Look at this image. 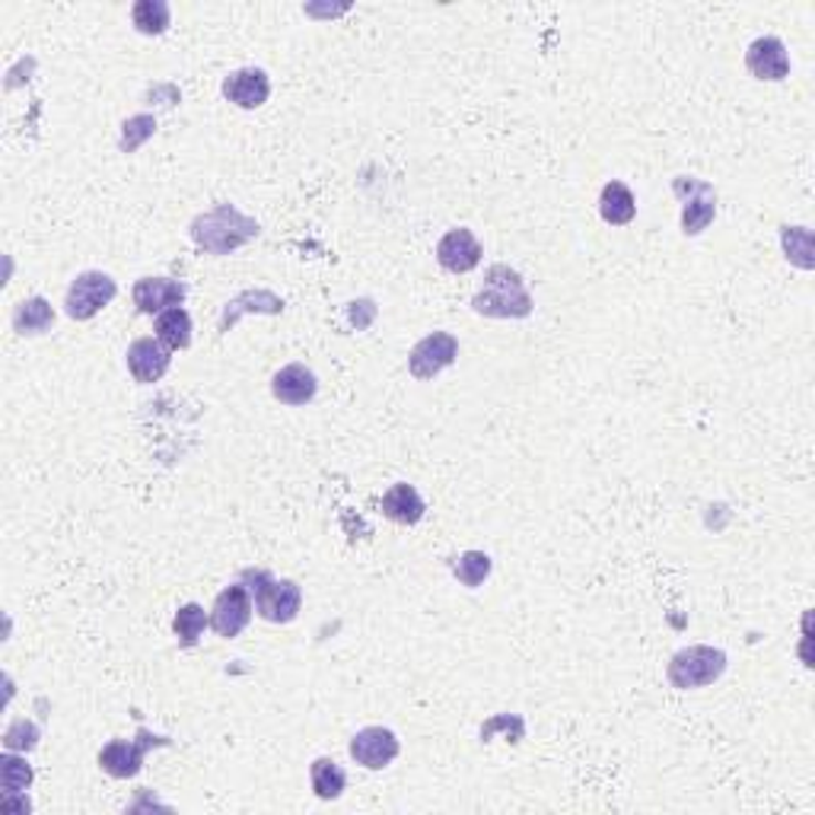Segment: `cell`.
Masks as SVG:
<instances>
[{
    "label": "cell",
    "instance_id": "e0dca14e",
    "mask_svg": "<svg viewBox=\"0 0 815 815\" xmlns=\"http://www.w3.org/2000/svg\"><path fill=\"white\" fill-rule=\"evenodd\" d=\"M283 310V300L271 290H246L239 293L233 303H226L224 315H221V332H229L243 315L249 312H265V315H278Z\"/></svg>",
    "mask_w": 815,
    "mask_h": 815
},
{
    "label": "cell",
    "instance_id": "d4e9b609",
    "mask_svg": "<svg viewBox=\"0 0 815 815\" xmlns=\"http://www.w3.org/2000/svg\"><path fill=\"white\" fill-rule=\"evenodd\" d=\"M781 239H784V253L787 258L796 265V268H803V271H809L813 268V233L806 229V226H784V233H781Z\"/></svg>",
    "mask_w": 815,
    "mask_h": 815
},
{
    "label": "cell",
    "instance_id": "6da1fadb",
    "mask_svg": "<svg viewBox=\"0 0 815 815\" xmlns=\"http://www.w3.org/2000/svg\"><path fill=\"white\" fill-rule=\"evenodd\" d=\"M255 236H258V224L253 217H246L243 211H236L233 204H217L214 211L201 214L192 224L195 246L211 255L236 253L239 246H246Z\"/></svg>",
    "mask_w": 815,
    "mask_h": 815
},
{
    "label": "cell",
    "instance_id": "277c9868",
    "mask_svg": "<svg viewBox=\"0 0 815 815\" xmlns=\"http://www.w3.org/2000/svg\"><path fill=\"white\" fill-rule=\"evenodd\" d=\"M727 673V653L717 647H685L669 659V682L678 691H691V688H704L714 685L720 675Z\"/></svg>",
    "mask_w": 815,
    "mask_h": 815
},
{
    "label": "cell",
    "instance_id": "8992f818",
    "mask_svg": "<svg viewBox=\"0 0 815 815\" xmlns=\"http://www.w3.org/2000/svg\"><path fill=\"white\" fill-rule=\"evenodd\" d=\"M153 746H169V739L153 736V732L147 730L138 732V739H115V742H109V746L99 752V764H103L106 774H112L118 781L135 778V774L143 768L147 749H153Z\"/></svg>",
    "mask_w": 815,
    "mask_h": 815
},
{
    "label": "cell",
    "instance_id": "cb8c5ba5",
    "mask_svg": "<svg viewBox=\"0 0 815 815\" xmlns=\"http://www.w3.org/2000/svg\"><path fill=\"white\" fill-rule=\"evenodd\" d=\"M207 624H211V619L204 615V609L195 605V602L182 605V609L175 612V621H172L175 637H179V644H182V647H195L197 637L204 634V628H207Z\"/></svg>",
    "mask_w": 815,
    "mask_h": 815
},
{
    "label": "cell",
    "instance_id": "603a6c76",
    "mask_svg": "<svg viewBox=\"0 0 815 815\" xmlns=\"http://www.w3.org/2000/svg\"><path fill=\"white\" fill-rule=\"evenodd\" d=\"M131 20L143 35H160L169 29V3L167 0H138L131 10Z\"/></svg>",
    "mask_w": 815,
    "mask_h": 815
},
{
    "label": "cell",
    "instance_id": "ac0fdd59",
    "mask_svg": "<svg viewBox=\"0 0 815 815\" xmlns=\"http://www.w3.org/2000/svg\"><path fill=\"white\" fill-rule=\"evenodd\" d=\"M423 510H427V506H423L421 494H418L411 484H393V487L383 494V516L398 523V526H415V523H421Z\"/></svg>",
    "mask_w": 815,
    "mask_h": 815
},
{
    "label": "cell",
    "instance_id": "484cf974",
    "mask_svg": "<svg viewBox=\"0 0 815 815\" xmlns=\"http://www.w3.org/2000/svg\"><path fill=\"white\" fill-rule=\"evenodd\" d=\"M452 573H455V580L462 587L475 590V587H481L487 580V573H491V558L484 551H465L462 558L452 561Z\"/></svg>",
    "mask_w": 815,
    "mask_h": 815
},
{
    "label": "cell",
    "instance_id": "44dd1931",
    "mask_svg": "<svg viewBox=\"0 0 815 815\" xmlns=\"http://www.w3.org/2000/svg\"><path fill=\"white\" fill-rule=\"evenodd\" d=\"M55 322V310L42 300V297H32V300H23L17 310H13V329L20 335H42L49 332Z\"/></svg>",
    "mask_w": 815,
    "mask_h": 815
},
{
    "label": "cell",
    "instance_id": "7402d4cb",
    "mask_svg": "<svg viewBox=\"0 0 815 815\" xmlns=\"http://www.w3.org/2000/svg\"><path fill=\"white\" fill-rule=\"evenodd\" d=\"M312 790L319 800H337L344 787H347V778L341 771V764L335 759H315L312 761Z\"/></svg>",
    "mask_w": 815,
    "mask_h": 815
},
{
    "label": "cell",
    "instance_id": "52a82bcc",
    "mask_svg": "<svg viewBox=\"0 0 815 815\" xmlns=\"http://www.w3.org/2000/svg\"><path fill=\"white\" fill-rule=\"evenodd\" d=\"M455 357H459V341L450 332H433L411 347L408 369L415 379H433L437 373H443L447 366L455 364Z\"/></svg>",
    "mask_w": 815,
    "mask_h": 815
},
{
    "label": "cell",
    "instance_id": "ffe728a7",
    "mask_svg": "<svg viewBox=\"0 0 815 815\" xmlns=\"http://www.w3.org/2000/svg\"><path fill=\"white\" fill-rule=\"evenodd\" d=\"M157 337L167 344L169 351H185L192 344V315L175 307L157 315Z\"/></svg>",
    "mask_w": 815,
    "mask_h": 815
},
{
    "label": "cell",
    "instance_id": "4fadbf2b",
    "mask_svg": "<svg viewBox=\"0 0 815 815\" xmlns=\"http://www.w3.org/2000/svg\"><path fill=\"white\" fill-rule=\"evenodd\" d=\"M746 64L759 81H784L790 74L787 45L774 35L755 39L746 52Z\"/></svg>",
    "mask_w": 815,
    "mask_h": 815
},
{
    "label": "cell",
    "instance_id": "2e32d148",
    "mask_svg": "<svg viewBox=\"0 0 815 815\" xmlns=\"http://www.w3.org/2000/svg\"><path fill=\"white\" fill-rule=\"evenodd\" d=\"M682 185H688V192H691V197L685 201V211H682V229H685V236H698L714 221L717 201H714L710 185H704V182H691V179L685 182L682 179Z\"/></svg>",
    "mask_w": 815,
    "mask_h": 815
},
{
    "label": "cell",
    "instance_id": "5bb4252c",
    "mask_svg": "<svg viewBox=\"0 0 815 815\" xmlns=\"http://www.w3.org/2000/svg\"><path fill=\"white\" fill-rule=\"evenodd\" d=\"M224 96L233 103V106H239V109H258V106H265L268 96H271V81H268V74L258 71V67L233 71V74L224 81Z\"/></svg>",
    "mask_w": 815,
    "mask_h": 815
},
{
    "label": "cell",
    "instance_id": "9c48e42d",
    "mask_svg": "<svg viewBox=\"0 0 815 815\" xmlns=\"http://www.w3.org/2000/svg\"><path fill=\"white\" fill-rule=\"evenodd\" d=\"M351 759L366 771H383L398 759V736L386 727H366L351 739Z\"/></svg>",
    "mask_w": 815,
    "mask_h": 815
},
{
    "label": "cell",
    "instance_id": "d6986e66",
    "mask_svg": "<svg viewBox=\"0 0 815 815\" xmlns=\"http://www.w3.org/2000/svg\"><path fill=\"white\" fill-rule=\"evenodd\" d=\"M599 214L602 221L612 226H624L634 221L637 214V201L631 195V189L624 182H609L602 189V197H599Z\"/></svg>",
    "mask_w": 815,
    "mask_h": 815
},
{
    "label": "cell",
    "instance_id": "5b68a950",
    "mask_svg": "<svg viewBox=\"0 0 815 815\" xmlns=\"http://www.w3.org/2000/svg\"><path fill=\"white\" fill-rule=\"evenodd\" d=\"M115 293H118V283L109 275H103V271H84V275H77L74 283H71L64 307H67L71 319L86 322V319H93L99 310H106L115 300Z\"/></svg>",
    "mask_w": 815,
    "mask_h": 815
},
{
    "label": "cell",
    "instance_id": "f1b7e54d",
    "mask_svg": "<svg viewBox=\"0 0 815 815\" xmlns=\"http://www.w3.org/2000/svg\"><path fill=\"white\" fill-rule=\"evenodd\" d=\"M3 746L10 752H29V749H35L39 746V727L29 723V720H13L7 727V732H3Z\"/></svg>",
    "mask_w": 815,
    "mask_h": 815
},
{
    "label": "cell",
    "instance_id": "9a60e30c",
    "mask_svg": "<svg viewBox=\"0 0 815 815\" xmlns=\"http://www.w3.org/2000/svg\"><path fill=\"white\" fill-rule=\"evenodd\" d=\"M271 393L283 405H307L319 393V383H315V373H312L310 366L290 364L283 366L281 373H275Z\"/></svg>",
    "mask_w": 815,
    "mask_h": 815
},
{
    "label": "cell",
    "instance_id": "3957f363",
    "mask_svg": "<svg viewBox=\"0 0 815 815\" xmlns=\"http://www.w3.org/2000/svg\"><path fill=\"white\" fill-rule=\"evenodd\" d=\"M246 580L255 583L249 590L255 592V609H258V615L265 621L287 624V621H293L300 615L303 596H300V587L293 580H275L265 570H249Z\"/></svg>",
    "mask_w": 815,
    "mask_h": 815
},
{
    "label": "cell",
    "instance_id": "30bf717a",
    "mask_svg": "<svg viewBox=\"0 0 815 815\" xmlns=\"http://www.w3.org/2000/svg\"><path fill=\"white\" fill-rule=\"evenodd\" d=\"M481 243L475 239V233L472 229H465V226H459V229H450L440 243H437V261L452 271V275H469V271H475L481 261Z\"/></svg>",
    "mask_w": 815,
    "mask_h": 815
},
{
    "label": "cell",
    "instance_id": "8fae6325",
    "mask_svg": "<svg viewBox=\"0 0 815 815\" xmlns=\"http://www.w3.org/2000/svg\"><path fill=\"white\" fill-rule=\"evenodd\" d=\"M169 361H172V351L160 337H138L128 347V369H131L135 383H141V386L160 383L167 376Z\"/></svg>",
    "mask_w": 815,
    "mask_h": 815
},
{
    "label": "cell",
    "instance_id": "7a4b0ae2",
    "mask_svg": "<svg viewBox=\"0 0 815 815\" xmlns=\"http://www.w3.org/2000/svg\"><path fill=\"white\" fill-rule=\"evenodd\" d=\"M472 310L481 312V315H491V319H526L533 312V297L513 268L494 265V268H487L484 290L475 293Z\"/></svg>",
    "mask_w": 815,
    "mask_h": 815
},
{
    "label": "cell",
    "instance_id": "83f0119b",
    "mask_svg": "<svg viewBox=\"0 0 815 815\" xmlns=\"http://www.w3.org/2000/svg\"><path fill=\"white\" fill-rule=\"evenodd\" d=\"M153 131H157V118L153 115H135V118H128L125 128H121V150L125 153H135L147 138H153Z\"/></svg>",
    "mask_w": 815,
    "mask_h": 815
},
{
    "label": "cell",
    "instance_id": "4316f807",
    "mask_svg": "<svg viewBox=\"0 0 815 815\" xmlns=\"http://www.w3.org/2000/svg\"><path fill=\"white\" fill-rule=\"evenodd\" d=\"M32 784V768L26 761L17 759V755H0V787L3 796H17V793H26Z\"/></svg>",
    "mask_w": 815,
    "mask_h": 815
},
{
    "label": "cell",
    "instance_id": "7c38bea8",
    "mask_svg": "<svg viewBox=\"0 0 815 815\" xmlns=\"http://www.w3.org/2000/svg\"><path fill=\"white\" fill-rule=\"evenodd\" d=\"M185 300V283L172 278H141L135 283V307L143 315H160V312L175 310Z\"/></svg>",
    "mask_w": 815,
    "mask_h": 815
},
{
    "label": "cell",
    "instance_id": "ba28073f",
    "mask_svg": "<svg viewBox=\"0 0 815 815\" xmlns=\"http://www.w3.org/2000/svg\"><path fill=\"white\" fill-rule=\"evenodd\" d=\"M249 621H253V596H249V587H243V583L226 587L217 596L214 609H211V628L221 637L233 641V637H239L246 631Z\"/></svg>",
    "mask_w": 815,
    "mask_h": 815
}]
</instances>
